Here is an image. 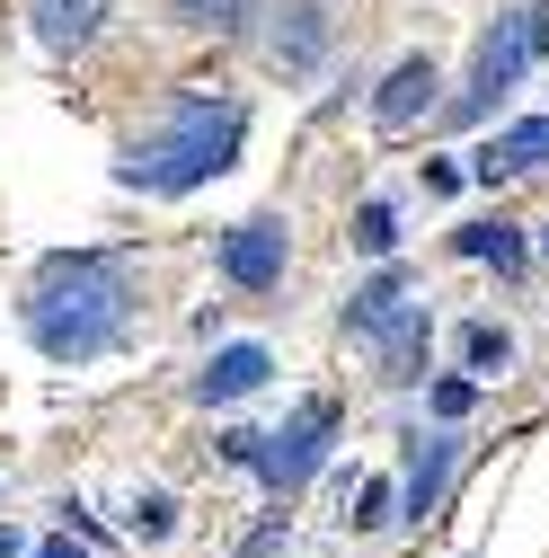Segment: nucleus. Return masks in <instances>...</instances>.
<instances>
[{"label": "nucleus", "instance_id": "obj_1", "mask_svg": "<svg viewBox=\"0 0 549 558\" xmlns=\"http://www.w3.org/2000/svg\"><path fill=\"white\" fill-rule=\"evenodd\" d=\"M133 328V275L115 248H72L45 257L27 284V337L45 345L53 364H98L107 345Z\"/></svg>", "mask_w": 549, "mask_h": 558}, {"label": "nucleus", "instance_id": "obj_2", "mask_svg": "<svg viewBox=\"0 0 549 558\" xmlns=\"http://www.w3.org/2000/svg\"><path fill=\"white\" fill-rule=\"evenodd\" d=\"M240 143H248V116H240L231 98L186 89V98L169 107L160 133L124 143L115 178H124V186H143V195H186V186H204V178H222V169L240 160Z\"/></svg>", "mask_w": 549, "mask_h": 558}, {"label": "nucleus", "instance_id": "obj_3", "mask_svg": "<svg viewBox=\"0 0 549 558\" xmlns=\"http://www.w3.org/2000/svg\"><path fill=\"white\" fill-rule=\"evenodd\" d=\"M532 62H549V0H523V10H497L488 27H478V53H469V89L452 98L461 124H478Z\"/></svg>", "mask_w": 549, "mask_h": 558}, {"label": "nucleus", "instance_id": "obj_4", "mask_svg": "<svg viewBox=\"0 0 549 558\" xmlns=\"http://www.w3.org/2000/svg\"><path fill=\"white\" fill-rule=\"evenodd\" d=\"M346 328L381 345V381H426V302H407L399 275H373L346 302Z\"/></svg>", "mask_w": 549, "mask_h": 558}, {"label": "nucleus", "instance_id": "obj_5", "mask_svg": "<svg viewBox=\"0 0 549 558\" xmlns=\"http://www.w3.org/2000/svg\"><path fill=\"white\" fill-rule=\"evenodd\" d=\"M328 435H337V399H302L274 435H257V478L274 487V497H293V487L328 461Z\"/></svg>", "mask_w": 549, "mask_h": 558}, {"label": "nucleus", "instance_id": "obj_6", "mask_svg": "<svg viewBox=\"0 0 549 558\" xmlns=\"http://www.w3.org/2000/svg\"><path fill=\"white\" fill-rule=\"evenodd\" d=\"M222 275L240 293H274L284 284V222H240V231H222Z\"/></svg>", "mask_w": 549, "mask_h": 558}, {"label": "nucleus", "instance_id": "obj_7", "mask_svg": "<svg viewBox=\"0 0 549 558\" xmlns=\"http://www.w3.org/2000/svg\"><path fill=\"white\" fill-rule=\"evenodd\" d=\"M435 89H443V72H435L426 53H407L399 72L381 81V98H373V124H381V133H407V124H426V116H435Z\"/></svg>", "mask_w": 549, "mask_h": 558}, {"label": "nucleus", "instance_id": "obj_8", "mask_svg": "<svg viewBox=\"0 0 549 558\" xmlns=\"http://www.w3.org/2000/svg\"><path fill=\"white\" fill-rule=\"evenodd\" d=\"M27 19H36V45L45 53H81L107 27V0H27Z\"/></svg>", "mask_w": 549, "mask_h": 558}, {"label": "nucleus", "instance_id": "obj_9", "mask_svg": "<svg viewBox=\"0 0 549 558\" xmlns=\"http://www.w3.org/2000/svg\"><path fill=\"white\" fill-rule=\"evenodd\" d=\"M266 373H274L266 345H222V355L195 373V399H213V408H222V399H248V390H266Z\"/></svg>", "mask_w": 549, "mask_h": 558}, {"label": "nucleus", "instance_id": "obj_10", "mask_svg": "<svg viewBox=\"0 0 549 558\" xmlns=\"http://www.w3.org/2000/svg\"><path fill=\"white\" fill-rule=\"evenodd\" d=\"M540 160H549V116H532V124H514V133H497V143L478 151L469 169H478V178L497 186V178H523V169H540Z\"/></svg>", "mask_w": 549, "mask_h": 558}, {"label": "nucleus", "instance_id": "obj_11", "mask_svg": "<svg viewBox=\"0 0 549 558\" xmlns=\"http://www.w3.org/2000/svg\"><path fill=\"white\" fill-rule=\"evenodd\" d=\"M452 248H461V257H488L497 275H514V266H523V231H514V222H461V240H452Z\"/></svg>", "mask_w": 549, "mask_h": 558}, {"label": "nucleus", "instance_id": "obj_12", "mask_svg": "<svg viewBox=\"0 0 549 558\" xmlns=\"http://www.w3.org/2000/svg\"><path fill=\"white\" fill-rule=\"evenodd\" d=\"M443 470H452V444L426 435V444H417V470H407V514H417V523H426V506L443 497Z\"/></svg>", "mask_w": 549, "mask_h": 558}, {"label": "nucleus", "instance_id": "obj_13", "mask_svg": "<svg viewBox=\"0 0 549 558\" xmlns=\"http://www.w3.org/2000/svg\"><path fill=\"white\" fill-rule=\"evenodd\" d=\"M293 27H274V62H293V72H310V62H319V10H310V0H293V10H284Z\"/></svg>", "mask_w": 549, "mask_h": 558}, {"label": "nucleus", "instance_id": "obj_14", "mask_svg": "<svg viewBox=\"0 0 549 558\" xmlns=\"http://www.w3.org/2000/svg\"><path fill=\"white\" fill-rule=\"evenodd\" d=\"M461 364H469V373H505V364H514V337H505L497 319H469V328H461Z\"/></svg>", "mask_w": 549, "mask_h": 558}, {"label": "nucleus", "instance_id": "obj_15", "mask_svg": "<svg viewBox=\"0 0 549 558\" xmlns=\"http://www.w3.org/2000/svg\"><path fill=\"white\" fill-rule=\"evenodd\" d=\"M355 240H364L373 257H390V248H399V214H390V204H381V195H373V204H364V214H355Z\"/></svg>", "mask_w": 549, "mask_h": 558}, {"label": "nucleus", "instance_id": "obj_16", "mask_svg": "<svg viewBox=\"0 0 549 558\" xmlns=\"http://www.w3.org/2000/svg\"><path fill=\"white\" fill-rule=\"evenodd\" d=\"M169 523H178V506L160 497V487H151V497H133V541H169Z\"/></svg>", "mask_w": 549, "mask_h": 558}, {"label": "nucleus", "instance_id": "obj_17", "mask_svg": "<svg viewBox=\"0 0 549 558\" xmlns=\"http://www.w3.org/2000/svg\"><path fill=\"white\" fill-rule=\"evenodd\" d=\"M381 514H390V487H381V478H364V487H355V514H346V523H355V532H373Z\"/></svg>", "mask_w": 549, "mask_h": 558}, {"label": "nucleus", "instance_id": "obj_18", "mask_svg": "<svg viewBox=\"0 0 549 558\" xmlns=\"http://www.w3.org/2000/svg\"><path fill=\"white\" fill-rule=\"evenodd\" d=\"M178 19H186V27H231L240 0H178Z\"/></svg>", "mask_w": 549, "mask_h": 558}, {"label": "nucleus", "instance_id": "obj_19", "mask_svg": "<svg viewBox=\"0 0 549 558\" xmlns=\"http://www.w3.org/2000/svg\"><path fill=\"white\" fill-rule=\"evenodd\" d=\"M435 408L443 416H469V381H435Z\"/></svg>", "mask_w": 549, "mask_h": 558}, {"label": "nucleus", "instance_id": "obj_20", "mask_svg": "<svg viewBox=\"0 0 549 558\" xmlns=\"http://www.w3.org/2000/svg\"><path fill=\"white\" fill-rule=\"evenodd\" d=\"M36 558H89V549H81V541H72V532H53V541H45V549H36Z\"/></svg>", "mask_w": 549, "mask_h": 558}, {"label": "nucleus", "instance_id": "obj_21", "mask_svg": "<svg viewBox=\"0 0 549 558\" xmlns=\"http://www.w3.org/2000/svg\"><path fill=\"white\" fill-rule=\"evenodd\" d=\"M0 558H19V532H10V523H0Z\"/></svg>", "mask_w": 549, "mask_h": 558}, {"label": "nucleus", "instance_id": "obj_22", "mask_svg": "<svg viewBox=\"0 0 549 558\" xmlns=\"http://www.w3.org/2000/svg\"><path fill=\"white\" fill-rule=\"evenodd\" d=\"M540 248H549V231H540Z\"/></svg>", "mask_w": 549, "mask_h": 558}]
</instances>
